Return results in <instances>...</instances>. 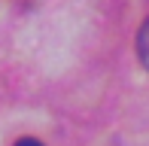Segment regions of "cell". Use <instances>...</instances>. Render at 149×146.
<instances>
[{"label":"cell","mask_w":149,"mask_h":146,"mask_svg":"<svg viewBox=\"0 0 149 146\" xmlns=\"http://www.w3.org/2000/svg\"><path fill=\"white\" fill-rule=\"evenodd\" d=\"M137 52H140V61L149 67V18L143 22V28L137 34Z\"/></svg>","instance_id":"obj_1"},{"label":"cell","mask_w":149,"mask_h":146,"mask_svg":"<svg viewBox=\"0 0 149 146\" xmlns=\"http://www.w3.org/2000/svg\"><path fill=\"white\" fill-rule=\"evenodd\" d=\"M15 146H43V143H40V140H33V137H22Z\"/></svg>","instance_id":"obj_2"}]
</instances>
